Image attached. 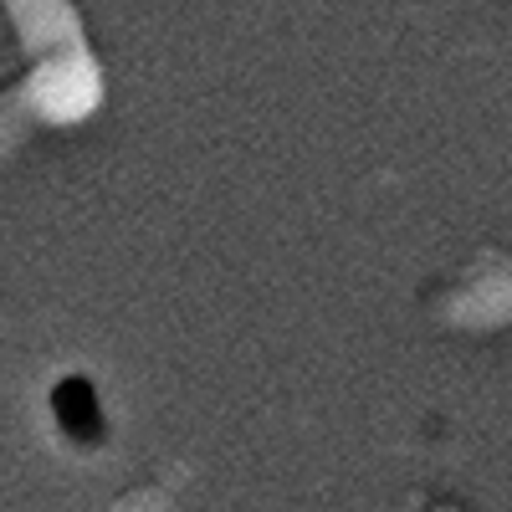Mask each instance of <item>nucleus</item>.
<instances>
[{
  "instance_id": "nucleus-1",
  "label": "nucleus",
  "mask_w": 512,
  "mask_h": 512,
  "mask_svg": "<svg viewBox=\"0 0 512 512\" xmlns=\"http://www.w3.org/2000/svg\"><path fill=\"white\" fill-rule=\"evenodd\" d=\"M52 410H57V420L67 425L72 436H82V431H98V400H93V384L88 379H62L57 390H52Z\"/></svg>"
}]
</instances>
